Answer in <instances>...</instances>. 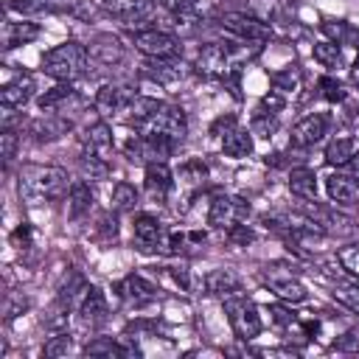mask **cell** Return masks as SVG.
Returning a JSON list of instances; mask_svg holds the SVG:
<instances>
[{
	"instance_id": "6da1fadb",
	"label": "cell",
	"mask_w": 359,
	"mask_h": 359,
	"mask_svg": "<svg viewBox=\"0 0 359 359\" xmlns=\"http://www.w3.org/2000/svg\"><path fill=\"white\" fill-rule=\"evenodd\" d=\"M70 191V177L59 165H22L20 171V199L25 205L59 202Z\"/></svg>"
},
{
	"instance_id": "7a4b0ae2",
	"label": "cell",
	"mask_w": 359,
	"mask_h": 359,
	"mask_svg": "<svg viewBox=\"0 0 359 359\" xmlns=\"http://www.w3.org/2000/svg\"><path fill=\"white\" fill-rule=\"evenodd\" d=\"M247 48L230 45V42H208L194 62V70L205 79H219V81H236L238 65L244 59Z\"/></svg>"
},
{
	"instance_id": "3957f363",
	"label": "cell",
	"mask_w": 359,
	"mask_h": 359,
	"mask_svg": "<svg viewBox=\"0 0 359 359\" xmlns=\"http://www.w3.org/2000/svg\"><path fill=\"white\" fill-rule=\"evenodd\" d=\"M87 65H90V50H87V45H81L76 39L59 42L56 48L45 50V56H42V70L56 81L81 79L87 73Z\"/></svg>"
},
{
	"instance_id": "277c9868",
	"label": "cell",
	"mask_w": 359,
	"mask_h": 359,
	"mask_svg": "<svg viewBox=\"0 0 359 359\" xmlns=\"http://www.w3.org/2000/svg\"><path fill=\"white\" fill-rule=\"evenodd\" d=\"M135 132H140V135H154V137H165V140H171V143L177 146V143H182L185 135H188V118H185V112H182L180 107L160 101L157 109H154L149 118H143L140 123H135Z\"/></svg>"
},
{
	"instance_id": "5b68a950",
	"label": "cell",
	"mask_w": 359,
	"mask_h": 359,
	"mask_svg": "<svg viewBox=\"0 0 359 359\" xmlns=\"http://www.w3.org/2000/svg\"><path fill=\"white\" fill-rule=\"evenodd\" d=\"M224 314H227V323L233 328V334L238 339H255L261 334V317H258V309L250 297H244L241 292L238 294H230L224 297Z\"/></svg>"
},
{
	"instance_id": "8992f818",
	"label": "cell",
	"mask_w": 359,
	"mask_h": 359,
	"mask_svg": "<svg viewBox=\"0 0 359 359\" xmlns=\"http://www.w3.org/2000/svg\"><path fill=\"white\" fill-rule=\"evenodd\" d=\"M264 280H266L269 289H272L280 300H286V303H303V300L309 297L306 286H303V283L297 280V275H294V266L289 269V264H283V261L266 264V266H264Z\"/></svg>"
},
{
	"instance_id": "52a82bcc",
	"label": "cell",
	"mask_w": 359,
	"mask_h": 359,
	"mask_svg": "<svg viewBox=\"0 0 359 359\" xmlns=\"http://www.w3.org/2000/svg\"><path fill=\"white\" fill-rule=\"evenodd\" d=\"M123 151H126V157L132 163L149 165V163H165L171 157V151H174V143L165 140V137H154V135H140L137 132V135H132L126 140Z\"/></svg>"
},
{
	"instance_id": "ba28073f",
	"label": "cell",
	"mask_w": 359,
	"mask_h": 359,
	"mask_svg": "<svg viewBox=\"0 0 359 359\" xmlns=\"http://www.w3.org/2000/svg\"><path fill=\"white\" fill-rule=\"evenodd\" d=\"M247 213H250V202H244L241 196L216 194L210 202V210H208V224L227 233L233 224H241L247 219Z\"/></svg>"
},
{
	"instance_id": "9c48e42d",
	"label": "cell",
	"mask_w": 359,
	"mask_h": 359,
	"mask_svg": "<svg viewBox=\"0 0 359 359\" xmlns=\"http://www.w3.org/2000/svg\"><path fill=\"white\" fill-rule=\"evenodd\" d=\"M219 25H222L227 34H233L236 39H241V42H255V45L266 42L269 34H272L264 20H258V17H252V14H244V11H224V14L219 17Z\"/></svg>"
},
{
	"instance_id": "30bf717a",
	"label": "cell",
	"mask_w": 359,
	"mask_h": 359,
	"mask_svg": "<svg viewBox=\"0 0 359 359\" xmlns=\"http://www.w3.org/2000/svg\"><path fill=\"white\" fill-rule=\"evenodd\" d=\"M132 45L146 56V59H168V56H180L182 45L174 34L168 31H157V28H146V31H135L132 34Z\"/></svg>"
},
{
	"instance_id": "8fae6325",
	"label": "cell",
	"mask_w": 359,
	"mask_h": 359,
	"mask_svg": "<svg viewBox=\"0 0 359 359\" xmlns=\"http://www.w3.org/2000/svg\"><path fill=\"white\" fill-rule=\"evenodd\" d=\"M135 90L123 81H107L98 93H95V109L101 115H115V112H126V107L135 101Z\"/></svg>"
},
{
	"instance_id": "7c38bea8",
	"label": "cell",
	"mask_w": 359,
	"mask_h": 359,
	"mask_svg": "<svg viewBox=\"0 0 359 359\" xmlns=\"http://www.w3.org/2000/svg\"><path fill=\"white\" fill-rule=\"evenodd\" d=\"M143 73L163 87H171L177 81H182L188 76V65L180 56H168V59H146L143 62Z\"/></svg>"
},
{
	"instance_id": "4fadbf2b",
	"label": "cell",
	"mask_w": 359,
	"mask_h": 359,
	"mask_svg": "<svg viewBox=\"0 0 359 359\" xmlns=\"http://www.w3.org/2000/svg\"><path fill=\"white\" fill-rule=\"evenodd\" d=\"M70 129H73V123H70L67 115L50 112V115H42V118L31 121L28 135L34 137V143H50V140H59L62 135H67Z\"/></svg>"
},
{
	"instance_id": "5bb4252c",
	"label": "cell",
	"mask_w": 359,
	"mask_h": 359,
	"mask_svg": "<svg viewBox=\"0 0 359 359\" xmlns=\"http://www.w3.org/2000/svg\"><path fill=\"white\" fill-rule=\"evenodd\" d=\"M87 50H90V59L104 67H115L123 62V45L115 34H95L87 45Z\"/></svg>"
},
{
	"instance_id": "9a60e30c",
	"label": "cell",
	"mask_w": 359,
	"mask_h": 359,
	"mask_svg": "<svg viewBox=\"0 0 359 359\" xmlns=\"http://www.w3.org/2000/svg\"><path fill=\"white\" fill-rule=\"evenodd\" d=\"M36 84H34V76L31 73H17L11 81L3 84L0 90V104L3 109H17V107H25L34 95Z\"/></svg>"
},
{
	"instance_id": "2e32d148",
	"label": "cell",
	"mask_w": 359,
	"mask_h": 359,
	"mask_svg": "<svg viewBox=\"0 0 359 359\" xmlns=\"http://www.w3.org/2000/svg\"><path fill=\"white\" fill-rule=\"evenodd\" d=\"M163 238H165V230H163V224L154 216L140 213L135 219V247L140 252H160Z\"/></svg>"
},
{
	"instance_id": "e0dca14e",
	"label": "cell",
	"mask_w": 359,
	"mask_h": 359,
	"mask_svg": "<svg viewBox=\"0 0 359 359\" xmlns=\"http://www.w3.org/2000/svg\"><path fill=\"white\" fill-rule=\"evenodd\" d=\"M143 185H146V194L160 205L165 202L168 191L174 188V174L168 168V163H149L146 165V174H143Z\"/></svg>"
},
{
	"instance_id": "ac0fdd59",
	"label": "cell",
	"mask_w": 359,
	"mask_h": 359,
	"mask_svg": "<svg viewBox=\"0 0 359 359\" xmlns=\"http://www.w3.org/2000/svg\"><path fill=\"white\" fill-rule=\"evenodd\" d=\"M118 294H121V300L123 303H129V306H146V303H151L154 297H157V289H154V283H149L143 275H126L118 286Z\"/></svg>"
},
{
	"instance_id": "d6986e66",
	"label": "cell",
	"mask_w": 359,
	"mask_h": 359,
	"mask_svg": "<svg viewBox=\"0 0 359 359\" xmlns=\"http://www.w3.org/2000/svg\"><path fill=\"white\" fill-rule=\"evenodd\" d=\"M101 6H104L109 14H115L118 20H123L126 25L143 22V20H149L151 11H154V0H101Z\"/></svg>"
},
{
	"instance_id": "ffe728a7",
	"label": "cell",
	"mask_w": 359,
	"mask_h": 359,
	"mask_svg": "<svg viewBox=\"0 0 359 359\" xmlns=\"http://www.w3.org/2000/svg\"><path fill=\"white\" fill-rule=\"evenodd\" d=\"M79 314H81V323L95 328V325H104L107 323V314H109V306H107V297L98 286H87L81 303H79Z\"/></svg>"
},
{
	"instance_id": "44dd1931",
	"label": "cell",
	"mask_w": 359,
	"mask_h": 359,
	"mask_svg": "<svg viewBox=\"0 0 359 359\" xmlns=\"http://www.w3.org/2000/svg\"><path fill=\"white\" fill-rule=\"evenodd\" d=\"M112 149H115V143H112V129H109L104 121L90 123L87 132L81 135V151H90V154H98V157L109 160V157H112Z\"/></svg>"
},
{
	"instance_id": "7402d4cb",
	"label": "cell",
	"mask_w": 359,
	"mask_h": 359,
	"mask_svg": "<svg viewBox=\"0 0 359 359\" xmlns=\"http://www.w3.org/2000/svg\"><path fill=\"white\" fill-rule=\"evenodd\" d=\"M325 132H328V118L323 112H314V115H306L292 129V143L294 146H314L325 137Z\"/></svg>"
},
{
	"instance_id": "603a6c76",
	"label": "cell",
	"mask_w": 359,
	"mask_h": 359,
	"mask_svg": "<svg viewBox=\"0 0 359 359\" xmlns=\"http://www.w3.org/2000/svg\"><path fill=\"white\" fill-rule=\"evenodd\" d=\"M325 194L334 205H353L359 202V182L351 174H331L325 177Z\"/></svg>"
},
{
	"instance_id": "cb8c5ba5",
	"label": "cell",
	"mask_w": 359,
	"mask_h": 359,
	"mask_svg": "<svg viewBox=\"0 0 359 359\" xmlns=\"http://www.w3.org/2000/svg\"><path fill=\"white\" fill-rule=\"evenodd\" d=\"M205 289L210 292V294H216V297H230V294H238L241 292V278L233 272V269H227V266H219V269H213V272H208V278H205Z\"/></svg>"
},
{
	"instance_id": "d4e9b609",
	"label": "cell",
	"mask_w": 359,
	"mask_h": 359,
	"mask_svg": "<svg viewBox=\"0 0 359 359\" xmlns=\"http://www.w3.org/2000/svg\"><path fill=\"white\" fill-rule=\"evenodd\" d=\"M306 213H309V216L323 227V233H339V236L353 233V222H351L348 216H342V213H334V210L320 208V205L306 208Z\"/></svg>"
},
{
	"instance_id": "484cf974",
	"label": "cell",
	"mask_w": 359,
	"mask_h": 359,
	"mask_svg": "<svg viewBox=\"0 0 359 359\" xmlns=\"http://www.w3.org/2000/svg\"><path fill=\"white\" fill-rule=\"evenodd\" d=\"M222 151L233 160H241V157H250L252 154V132L244 129V126H236L230 129L224 137H222Z\"/></svg>"
},
{
	"instance_id": "4316f807",
	"label": "cell",
	"mask_w": 359,
	"mask_h": 359,
	"mask_svg": "<svg viewBox=\"0 0 359 359\" xmlns=\"http://www.w3.org/2000/svg\"><path fill=\"white\" fill-rule=\"evenodd\" d=\"M39 36V25L36 22H28V20H20V22H6V31H3V48L11 50V48H20V45H28Z\"/></svg>"
},
{
	"instance_id": "83f0119b",
	"label": "cell",
	"mask_w": 359,
	"mask_h": 359,
	"mask_svg": "<svg viewBox=\"0 0 359 359\" xmlns=\"http://www.w3.org/2000/svg\"><path fill=\"white\" fill-rule=\"evenodd\" d=\"M90 208H93V191H90V182H87V180H76V182H70V191H67V213H70V219H81Z\"/></svg>"
},
{
	"instance_id": "f1b7e54d",
	"label": "cell",
	"mask_w": 359,
	"mask_h": 359,
	"mask_svg": "<svg viewBox=\"0 0 359 359\" xmlns=\"http://www.w3.org/2000/svg\"><path fill=\"white\" fill-rule=\"evenodd\" d=\"M73 95H76L73 84H70V81H59V84H53L50 90H45L36 104H39V109H45V112H62L65 104H67Z\"/></svg>"
},
{
	"instance_id": "f546056e",
	"label": "cell",
	"mask_w": 359,
	"mask_h": 359,
	"mask_svg": "<svg viewBox=\"0 0 359 359\" xmlns=\"http://www.w3.org/2000/svg\"><path fill=\"white\" fill-rule=\"evenodd\" d=\"M289 191L300 199H317V177L311 168L300 165L289 171Z\"/></svg>"
},
{
	"instance_id": "4dcf8cb0",
	"label": "cell",
	"mask_w": 359,
	"mask_h": 359,
	"mask_svg": "<svg viewBox=\"0 0 359 359\" xmlns=\"http://www.w3.org/2000/svg\"><path fill=\"white\" fill-rule=\"evenodd\" d=\"M269 81H272V90L286 98V95H292V93L300 90V70L294 65H286V67L269 73Z\"/></svg>"
},
{
	"instance_id": "1f68e13d",
	"label": "cell",
	"mask_w": 359,
	"mask_h": 359,
	"mask_svg": "<svg viewBox=\"0 0 359 359\" xmlns=\"http://www.w3.org/2000/svg\"><path fill=\"white\" fill-rule=\"evenodd\" d=\"M250 132L269 140V137L278 132V112H272V109H266L264 104H258V107L252 109V118H250Z\"/></svg>"
},
{
	"instance_id": "d6a6232c",
	"label": "cell",
	"mask_w": 359,
	"mask_h": 359,
	"mask_svg": "<svg viewBox=\"0 0 359 359\" xmlns=\"http://www.w3.org/2000/svg\"><path fill=\"white\" fill-rule=\"evenodd\" d=\"M79 171H81V180H87V182L107 180V177H109V160H104V157H98V154H90V151H81V157H79Z\"/></svg>"
},
{
	"instance_id": "836d02e7",
	"label": "cell",
	"mask_w": 359,
	"mask_h": 359,
	"mask_svg": "<svg viewBox=\"0 0 359 359\" xmlns=\"http://www.w3.org/2000/svg\"><path fill=\"white\" fill-rule=\"evenodd\" d=\"M323 31L331 36V42H337V45H353V48L359 50V28H353L351 22H345V20H331V22L323 25Z\"/></svg>"
},
{
	"instance_id": "e575fe53",
	"label": "cell",
	"mask_w": 359,
	"mask_h": 359,
	"mask_svg": "<svg viewBox=\"0 0 359 359\" xmlns=\"http://www.w3.org/2000/svg\"><path fill=\"white\" fill-rule=\"evenodd\" d=\"M81 353L84 356H129V351H126V345H121V342H115V339H109V337H95V339H90L84 348H81Z\"/></svg>"
},
{
	"instance_id": "d590c367",
	"label": "cell",
	"mask_w": 359,
	"mask_h": 359,
	"mask_svg": "<svg viewBox=\"0 0 359 359\" xmlns=\"http://www.w3.org/2000/svg\"><path fill=\"white\" fill-rule=\"evenodd\" d=\"M353 154H356V143L351 137H334L325 146V163L328 165H345Z\"/></svg>"
},
{
	"instance_id": "8d00e7d4",
	"label": "cell",
	"mask_w": 359,
	"mask_h": 359,
	"mask_svg": "<svg viewBox=\"0 0 359 359\" xmlns=\"http://www.w3.org/2000/svg\"><path fill=\"white\" fill-rule=\"evenodd\" d=\"M137 199H140V194H137V188L129 185V182H118V185L112 188V210H115V213H129V210H135Z\"/></svg>"
},
{
	"instance_id": "74e56055",
	"label": "cell",
	"mask_w": 359,
	"mask_h": 359,
	"mask_svg": "<svg viewBox=\"0 0 359 359\" xmlns=\"http://www.w3.org/2000/svg\"><path fill=\"white\" fill-rule=\"evenodd\" d=\"M8 8L22 14V17H42V14H50L56 8V0H11Z\"/></svg>"
},
{
	"instance_id": "f35d334b",
	"label": "cell",
	"mask_w": 359,
	"mask_h": 359,
	"mask_svg": "<svg viewBox=\"0 0 359 359\" xmlns=\"http://www.w3.org/2000/svg\"><path fill=\"white\" fill-rule=\"evenodd\" d=\"M334 300L342 303L345 309H351L353 314H359V283H351V280H339L334 286Z\"/></svg>"
},
{
	"instance_id": "ab89813d",
	"label": "cell",
	"mask_w": 359,
	"mask_h": 359,
	"mask_svg": "<svg viewBox=\"0 0 359 359\" xmlns=\"http://www.w3.org/2000/svg\"><path fill=\"white\" fill-rule=\"evenodd\" d=\"M311 53H314V59H317L323 67H337V65L342 62V50H339V45L331 42V39L317 42V45L311 48Z\"/></svg>"
},
{
	"instance_id": "60d3db41",
	"label": "cell",
	"mask_w": 359,
	"mask_h": 359,
	"mask_svg": "<svg viewBox=\"0 0 359 359\" xmlns=\"http://www.w3.org/2000/svg\"><path fill=\"white\" fill-rule=\"evenodd\" d=\"M180 177H182V182H188V185L199 188V185L208 180V165H205L202 160H188V163H182Z\"/></svg>"
},
{
	"instance_id": "b9f144b4",
	"label": "cell",
	"mask_w": 359,
	"mask_h": 359,
	"mask_svg": "<svg viewBox=\"0 0 359 359\" xmlns=\"http://www.w3.org/2000/svg\"><path fill=\"white\" fill-rule=\"evenodd\" d=\"M70 351H73V339L67 334H56L42 345V356L45 359H59V356H67Z\"/></svg>"
},
{
	"instance_id": "7bdbcfd3",
	"label": "cell",
	"mask_w": 359,
	"mask_h": 359,
	"mask_svg": "<svg viewBox=\"0 0 359 359\" xmlns=\"http://www.w3.org/2000/svg\"><path fill=\"white\" fill-rule=\"evenodd\" d=\"M337 258H339V264H342L345 272H351L353 278H359V244H345V247H339Z\"/></svg>"
},
{
	"instance_id": "ee69618b",
	"label": "cell",
	"mask_w": 359,
	"mask_h": 359,
	"mask_svg": "<svg viewBox=\"0 0 359 359\" xmlns=\"http://www.w3.org/2000/svg\"><path fill=\"white\" fill-rule=\"evenodd\" d=\"M320 90H323V98H325V101H331V104L345 101V90H342V84H339L337 79H331V76L320 79Z\"/></svg>"
},
{
	"instance_id": "f6af8a7d",
	"label": "cell",
	"mask_w": 359,
	"mask_h": 359,
	"mask_svg": "<svg viewBox=\"0 0 359 359\" xmlns=\"http://www.w3.org/2000/svg\"><path fill=\"white\" fill-rule=\"evenodd\" d=\"M0 146H3V163L8 165L17 154V132L11 126H3V135H0Z\"/></svg>"
},
{
	"instance_id": "bcb514c9",
	"label": "cell",
	"mask_w": 359,
	"mask_h": 359,
	"mask_svg": "<svg viewBox=\"0 0 359 359\" xmlns=\"http://www.w3.org/2000/svg\"><path fill=\"white\" fill-rule=\"evenodd\" d=\"M269 314H272V320H275L278 325H283V328L297 325V314H294L292 309H286V306H269Z\"/></svg>"
},
{
	"instance_id": "7dc6e473",
	"label": "cell",
	"mask_w": 359,
	"mask_h": 359,
	"mask_svg": "<svg viewBox=\"0 0 359 359\" xmlns=\"http://www.w3.org/2000/svg\"><path fill=\"white\" fill-rule=\"evenodd\" d=\"M236 118L233 115H219L213 123H210V137H224L230 129H236Z\"/></svg>"
},
{
	"instance_id": "c3c4849f",
	"label": "cell",
	"mask_w": 359,
	"mask_h": 359,
	"mask_svg": "<svg viewBox=\"0 0 359 359\" xmlns=\"http://www.w3.org/2000/svg\"><path fill=\"white\" fill-rule=\"evenodd\" d=\"M31 236H34L31 224H28V222H22V224L11 233V244H14L17 250H28V247H31Z\"/></svg>"
},
{
	"instance_id": "681fc988",
	"label": "cell",
	"mask_w": 359,
	"mask_h": 359,
	"mask_svg": "<svg viewBox=\"0 0 359 359\" xmlns=\"http://www.w3.org/2000/svg\"><path fill=\"white\" fill-rule=\"evenodd\" d=\"M227 238H230L233 244H241V247H247V244L255 238V233H252L247 224H233V227L227 230Z\"/></svg>"
},
{
	"instance_id": "f907efd6",
	"label": "cell",
	"mask_w": 359,
	"mask_h": 359,
	"mask_svg": "<svg viewBox=\"0 0 359 359\" xmlns=\"http://www.w3.org/2000/svg\"><path fill=\"white\" fill-rule=\"evenodd\" d=\"M165 269H168V278H171L182 292H188V289H191V272H188V266H182V264H180V266H165Z\"/></svg>"
},
{
	"instance_id": "816d5d0a",
	"label": "cell",
	"mask_w": 359,
	"mask_h": 359,
	"mask_svg": "<svg viewBox=\"0 0 359 359\" xmlns=\"http://www.w3.org/2000/svg\"><path fill=\"white\" fill-rule=\"evenodd\" d=\"M337 351H359V331H348L334 342Z\"/></svg>"
},
{
	"instance_id": "f5cc1de1",
	"label": "cell",
	"mask_w": 359,
	"mask_h": 359,
	"mask_svg": "<svg viewBox=\"0 0 359 359\" xmlns=\"http://www.w3.org/2000/svg\"><path fill=\"white\" fill-rule=\"evenodd\" d=\"M98 230H101V236H104L107 241H109V238H115V236H118V219H115L112 213H104V216H101V227H98Z\"/></svg>"
},
{
	"instance_id": "db71d44e",
	"label": "cell",
	"mask_w": 359,
	"mask_h": 359,
	"mask_svg": "<svg viewBox=\"0 0 359 359\" xmlns=\"http://www.w3.org/2000/svg\"><path fill=\"white\" fill-rule=\"evenodd\" d=\"M345 168H348V174H351L353 180H359V154H353V157L345 163Z\"/></svg>"
},
{
	"instance_id": "11a10c76",
	"label": "cell",
	"mask_w": 359,
	"mask_h": 359,
	"mask_svg": "<svg viewBox=\"0 0 359 359\" xmlns=\"http://www.w3.org/2000/svg\"><path fill=\"white\" fill-rule=\"evenodd\" d=\"M351 81L359 87V53H356V59H353V65H351Z\"/></svg>"
}]
</instances>
